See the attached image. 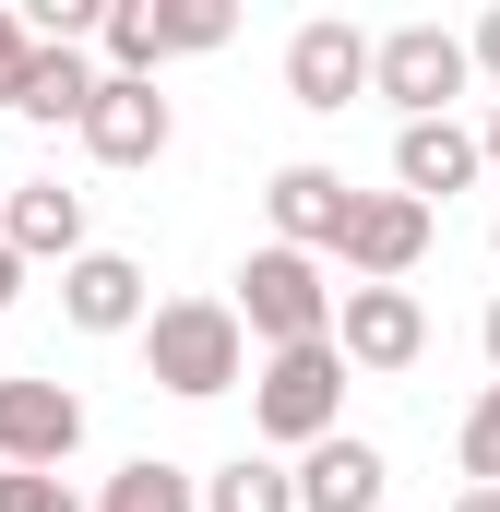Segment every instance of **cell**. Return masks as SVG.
<instances>
[{
    "label": "cell",
    "mask_w": 500,
    "mask_h": 512,
    "mask_svg": "<svg viewBox=\"0 0 500 512\" xmlns=\"http://www.w3.org/2000/svg\"><path fill=\"white\" fill-rule=\"evenodd\" d=\"M334 310H346V286H322V262H310V251L262 239V251L239 262V322L262 334V358H274V346H322Z\"/></svg>",
    "instance_id": "cell-3"
},
{
    "label": "cell",
    "mask_w": 500,
    "mask_h": 512,
    "mask_svg": "<svg viewBox=\"0 0 500 512\" xmlns=\"http://www.w3.org/2000/svg\"><path fill=\"white\" fill-rule=\"evenodd\" d=\"M167 131H179V120H167V96L108 72V96H96V120H84V155H96V167H155Z\"/></svg>",
    "instance_id": "cell-13"
},
{
    "label": "cell",
    "mask_w": 500,
    "mask_h": 512,
    "mask_svg": "<svg viewBox=\"0 0 500 512\" xmlns=\"http://www.w3.org/2000/svg\"><path fill=\"white\" fill-rule=\"evenodd\" d=\"M429 227H441V215H429L417 191H370L358 227H346V286H405L417 251H429Z\"/></svg>",
    "instance_id": "cell-9"
},
{
    "label": "cell",
    "mask_w": 500,
    "mask_h": 512,
    "mask_svg": "<svg viewBox=\"0 0 500 512\" xmlns=\"http://www.w3.org/2000/svg\"><path fill=\"white\" fill-rule=\"evenodd\" d=\"M143 370H155V393H179V405L239 393V382H250V322H239V298H155V322H143Z\"/></svg>",
    "instance_id": "cell-1"
},
{
    "label": "cell",
    "mask_w": 500,
    "mask_h": 512,
    "mask_svg": "<svg viewBox=\"0 0 500 512\" xmlns=\"http://www.w3.org/2000/svg\"><path fill=\"white\" fill-rule=\"evenodd\" d=\"M465 48H477V72L500 84V12H477V36H465Z\"/></svg>",
    "instance_id": "cell-23"
},
{
    "label": "cell",
    "mask_w": 500,
    "mask_h": 512,
    "mask_svg": "<svg viewBox=\"0 0 500 512\" xmlns=\"http://www.w3.org/2000/svg\"><path fill=\"white\" fill-rule=\"evenodd\" d=\"M12 298H24V251L0 239V322H12Z\"/></svg>",
    "instance_id": "cell-24"
},
{
    "label": "cell",
    "mask_w": 500,
    "mask_h": 512,
    "mask_svg": "<svg viewBox=\"0 0 500 512\" xmlns=\"http://www.w3.org/2000/svg\"><path fill=\"white\" fill-rule=\"evenodd\" d=\"M0 203H12V179H0Z\"/></svg>",
    "instance_id": "cell-29"
},
{
    "label": "cell",
    "mask_w": 500,
    "mask_h": 512,
    "mask_svg": "<svg viewBox=\"0 0 500 512\" xmlns=\"http://www.w3.org/2000/svg\"><path fill=\"white\" fill-rule=\"evenodd\" d=\"M0 512H84L72 477H36V465H0Z\"/></svg>",
    "instance_id": "cell-21"
},
{
    "label": "cell",
    "mask_w": 500,
    "mask_h": 512,
    "mask_svg": "<svg viewBox=\"0 0 500 512\" xmlns=\"http://www.w3.org/2000/svg\"><path fill=\"white\" fill-rule=\"evenodd\" d=\"M477 143H489V167H500V108H489V120H477Z\"/></svg>",
    "instance_id": "cell-27"
},
{
    "label": "cell",
    "mask_w": 500,
    "mask_h": 512,
    "mask_svg": "<svg viewBox=\"0 0 500 512\" xmlns=\"http://www.w3.org/2000/svg\"><path fill=\"white\" fill-rule=\"evenodd\" d=\"M477 167H489V143H477L465 120H405L393 131V191H417L429 215H441L453 191H477Z\"/></svg>",
    "instance_id": "cell-10"
},
{
    "label": "cell",
    "mask_w": 500,
    "mask_h": 512,
    "mask_svg": "<svg viewBox=\"0 0 500 512\" xmlns=\"http://www.w3.org/2000/svg\"><path fill=\"white\" fill-rule=\"evenodd\" d=\"M60 322H72V334H143V322H155L143 262L131 251H84L72 274H60Z\"/></svg>",
    "instance_id": "cell-11"
},
{
    "label": "cell",
    "mask_w": 500,
    "mask_h": 512,
    "mask_svg": "<svg viewBox=\"0 0 500 512\" xmlns=\"http://www.w3.org/2000/svg\"><path fill=\"white\" fill-rule=\"evenodd\" d=\"M370 60H381V36H358L346 12H310V24L286 36V96H298L310 120H346V108L370 96Z\"/></svg>",
    "instance_id": "cell-5"
},
{
    "label": "cell",
    "mask_w": 500,
    "mask_h": 512,
    "mask_svg": "<svg viewBox=\"0 0 500 512\" xmlns=\"http://www.w3.org/2000/svg\"><path fill=\"white\" fill-rule=\"evenodd\" d=\"M239 36V12L227 0H167V60H191V48H227Z\"/></svg>",
    "instance_id": "cell-19"
},
{
    "label": "cell",
    "mask_w": 500,
    "mask_h": 512,
    "mask_svg": "<svg viewBox=\"0 0 500 512\" xmlns=\"http://www.w3.org/2000/svg\"><path fill=\"white\" fill-rule=\"evenodd\" d=\"M203 512H298V465H274V453H227V465L203 477Z\"/></svg>",
    "instance_id": "cell-16"
},
{
    "label": "cell",
    "mask_w": 500,
    "mask_h": 512,
    "mask_svg": "<svg viewBox=\"0 0 500 512\" xmlns=\"http://www.w3.org/2000/svg\"><path fill=\"white\" fill-rule=\"evenodd\" d=\"M334 346H346V370H417L429 358V310H417V286H346V310H334Z\"/></svg>",
    "instance_id": "cell-7"
},
{
    "label": "cell",
    "mask_w": 500,
    "mask_h": 512,
    "mask_svg": "<svg viewBox=\"0 0 500 512\" xmlns=\"http://www.w3.org/2000/svg\"><path fill=\"white\" fill-rule=\"evenodd\" d=\"M393 489V465H381V441H322V453H298V512H381Z\"/></svg>",
    "instance_id": "cell-14"
},
{
    "label": "cell",
    "mask_w": 500,
    "mask_h": 512,
    "mask_svg": "<svg viewBox=\"0 0 500 512\" xmlns=\"http://www.w3.org/2000/svg\"><path fill=\"white\" fill-rule=\"evenodd\" d=\"M108 72L120 84H155V60H167V0H108Z\"/></svg>",
    "instance_id": "cell-18"
},
{
    "label": "cell",
    "mask_w": 500,
    "mask_h": 512,
    "mask_svg": "<svg viewBox=\"0 0 500 512\" xmlns=\"http://www.w3.org/2000/svg\"><path fill=\"white\" fill-rule=\"evenodd\" d=\"M358 203H370V191H346V167H310V155L262 179V215H274V239H286V251H310V262H322V251L346 262V227H358Z\"/></svg>",
    "instance_id": "cell-6"
},
{
    "label": "cell",
    "mask_w": 500,
    "mask_h": 512,
    "mask_svg": "<svg viewBox=\"0 0 500 512\" xmlns=\"http://www.w3.org/2000/svg\"><path fill=\"white\" fill-rule=\"evenodd\" d=\"M72 453H84V393L72 382H0V465L60 477Z\"/></svg>",
    "instance_id": "cell-8"
},
{
    "label": "cell",
    "mask_w": 500,
    "mask_h": 512,
    "mask_svg": "<svg viewBox=\"0 0 500 512\" xmlns=\"http://www.w3.org/2000/svg\"><path fill=\"white\" fill-rule=\"evenodd\" d=\"M489 251H500V215H489Z\"/></svg>",
    "instance_id": "cell-28"
},
{
    "label": "cell",
    "mask_w": 500,
    "mask_h": 512,
    "mask_svg": "<svg viewBox=\"0 0 500 512\" xmlns=\"http://www.w3.org/2000/svg\"><path fill=\"white\" fill-rule=\"evenodd\" d=\"M477 346H489V382H500V298H489V322H477Z\"/></svg>",
    "instance_id": "cell-25"
},
{
    "label": "cell",
    "mask_w": 500,
    "mask_h": 512,
    "mask_svg": "<svg viewBox=\"0 0 500 512\" xmlns=\"http://www.w3.org/2000/svg\"><path fill=\"white\" fill-rule=\"evenodd\" d=\"M453 512H500V489H453Z\"/></svg>",
    "instance_id": "cell-26"
},
{
    "label": "cell",
    "mask_w": 500,
    "mask_h": 512,
    "mask_svg": "<svg viewBox=\"0 0 500 512\" xmlns=\"http://www.w3.org/2000/svg\"><path fill=\"white\" fill-rule=\"evenodd\" d=\"M465 489H500V382L465 405Z\"/></svg>",
    "instance_id": "cell-20"
},
{
    "label": "cell",
    "mask_w": 500,
    "mask_h": 512,
    "mask_svg": "<svg viewBox=\"0 0 500 512\" xmlns=\"http://www.w3.org/2000/svg\"><path fill=\"white\" fill-rule=\"evenodd\" d=\"M96 96H108V72H96L84 48H36V72H24V96H12V120L84 131V120H96Z\"/></svg>",
    "instance_id": "cell-15"
},
{
    "label": "cell",
    "mask_w": 500,
    "mask_h": 512,
    "mask_svg": "<svg viewBox=\"0 0 500 512\" xmlns=\"http://www.w3.org/2000/svg\"><path fill=\"white\" fill-rule=\"evenodd\" d=\"M250 429H262L274 453L346 441V346H334V334H322V346H274V358L250 370Z\"/></svg>",
    "instance_id": "cell-2"
},
{
    "label": "cell",
    "mask_w": 500,
    "mask_h": 512,
    "mask_svg": "<svg viewBox=\"0 0 500 512\" xmlns=\"http://www.w3.org/2000/svg\"><path fill=\"white\" fill-rule=\"evenodd\" d=\"M477 84V48L453 36V24H393L370 60V96H393L405 120H453V96Z\"/></svg>",
    "instance_id": "cell-4"
},
{
    "label": "cell",
    "mask_w": 500,
    "mask_h": 512,
    "mask_svg": "<svg viewBox=\"0 0 500 512\" xmlns=\"http://www.w3.org/2000/svg\"><path fill=\"white\" fill-rule=\"evenodd\" d=\"M0 239H12L24 262H60V274L96 251V239H84V191H60V179H12V203H0Z\"/></svg>",
    "instance_id": "cell-12"
},
{
    "label": "cell",
    "mask_w": 500,
    "mask_h": 512,
    "mask_svg": "<svg viewBox=\"0 0 500 512\" xmlns=\"http://www.w3.org/2000/svg\"><path fill=\"white\" fill-rule=\"evenodd\" d=\"M24 72H36V24H24V12H0V108L24 96Z\"/></svg>",
    "instance_id": "cell-22"
},
{
    "label": "cell",
    "mask_w": 500,
    "mask_h": 512,
    "mask_svg": "<svg viewBox=\"0 0 500 512\" xmlns=\"http://www.w3.org/2000/svg\"><path fill=\"white\" fill-rule=\"evenodd\" d=\"M96 512H203V477H191V465H167V453H131L120 477L96 489Z\"/></svg>",
    "instance_id": "cell-17"
}]
</instances>
